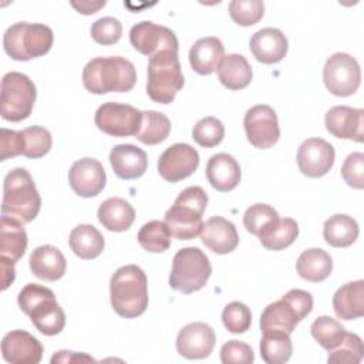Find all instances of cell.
I'll list each match as a JSON object with an SVG mask.
<instances>
[{
  "instance_id": "6da1fadb",
  "label": "cell",
  "mask_w": 364,
  "mask_h": 364,
  "mask_svg": "<svg viewBox=\"0 0 364 364\" xmlns=\"http://www.w3.org/2000/svg\"><path fill=\"white\" fill-rule=\"evenodd\" d=\"M136 82L134 64L119 55L97 57L88 61L82 70V84L91 94L127 92Z\"/></svg>"
},
{
  "instance_id": "7a4b0ae2",
  "label": "cell",
  "mask_w": 364,
  "mask_h": 364,
  "mask_svg": "<svg viewBox=\"0 0 364 364\" xmlns=\"http://www.w3.org/2000/svg\"><path fill=\"white\" fill-rule=\"evenodd\" d=\"M111 306L125 318L139 317L148 307V280L136 264H125L115 270L109 282Z\"/></svg>"
},
{
  "instance_id": "3957f363",
  "label": "cell",
  "mask_w": 364,
  "mask_h": 364,
  "mask_svg": "<svg viewBox=\"0 0 364 364\" xmlns=\"http://www.w3.org/2000/svg\"><path fill=\"white\" fill-rule=\"evenodd\" d=\"M40 208L41 198L28 171L11 169L3 182L1 213L20 223H28L36 219Z\"/></svg>"
},
{
  "instance_id": "277c9868",
  "label": "cell",
  "mask_w": 364,
  "mask_h": 364,
  "mask_svg": "<svg viewBox=\"0 0 364 364\" xmlns=\"http://www.w3.org/2000/svg\"><path fill=\"white\" fill-rule=\"evenodd\" d=\"M17 303L40 333L55 336L64 328L65 314L57 303L54 291L48 287L28 283L20 290Z\"/></svg>"
},
{
  "instance_id": "5b68a950",
  "label": "cell",
  "mask_w": 364,
  "mask_h": 364,
  "mask_svg": "<svg viewBox=\"0 0 364 364\" xmlns=\"http://www.w3.org/2000/svg\"><path fill=\"white\" fill-rule=\"evenodd\" d=\"M208 195L200 186L183 189L165 213V223L171 236L178 240H191L200 235Z\"/></svg>"
},
{
  "instance_id": "8992f818",
  "label": "cell",
  "mask_w": 364,
  "mask_h": 364,
  "mask_svg": "<svg viewBox=\"0 0 364 364\" xmlns=\"http://www.w3.org/2000/svg\"><path fill=\"white\" fill-rule=\"evenodd\" d=\"M53 41V30L41 23H14L3 36L4 51L16 61H28L46 55L51 50Z\"/></svg>"
},
{
  "instance_id": "52a82bcc",
  "label": "cell",
  "mask_w": 364,
  "mask_h": 364,
  "mask_svg": "<svg viewBox=\"0 0 364 364\" xmlns=\"http://www.w3.org/2000/svg\"><path fill=\"white\" fill-rule=\"evenodd\" d=\"M183 82L178 51L164 50L149 57L146 94L154 102L171 104Z\"/></svg>"
},
{
  "instance_id": "ba28073f",
  "label": "cell",
  "mask_w": 364,
  "mask_h": 364,
  "mask_svg": "<svg viewBox=\"0 0 364 364\" xmlns=\"http://www.w3.org/2000/svg\"><path fill=\"white\" fill-rule=\"evenodd\" d=\"M210 273V262L199 247H183L173 256L169 286L176 291L189 294L203 289Z\"/></svg>"
},
{
  "instance_id": "9c48e42d",
  "label": "cell",
  "mask_w": 364,
  "mask_h": 364,
  "mask_svg": "<svg viewBox=\"0 0 364 364\" xmlns=\"http://www.w3.org/2000/svg\"><path fill=\"white\" fill-rule=\"evenodd\" d=\"M37 91L28 75L17 71L7 73L1 80L0 114L11 122H20L30 117Z\"/></svg>"
},
{
  "instance_id": "30bf717a",
  "label": "cell",
  "mask_w": 364,
  "mask_h": 364,
  "mask_svg": "<svg viewBox=\"0 0 364 364\" xmlns=\"http://www.w3.org/2000/svg\"><path fill=\"white\" fill-rule=\"evenodd\" d=\"M326 88L337 97L353 95L361 84V70L357 60L347 53H334L323 68Z\"/></svg>"
},
{
  "instance_id": "8fae6325",
  "label": "cell",
  "mask_w": 364,
  "mask_h": 364,
  "mask_svg": "<svg viewBox=\"0 0 364 364\" xmlns=\"http://www.w3.org/2000/svg\"><path fill=\"white\" fill-rule=\"evenodd\" d=\"M142 121V111L128 104L105 102L98 107L94 122L100 131L111 136L136 135Z\"/></svg>"
},
{
  "instance_id": "7c38bea8",
  "label": "cell",
  "mask_w": 364,
  "mask_h": 364,
  "mask_svg": "<svg viewBox=\"0 0 364 364\" xmlns=\"http://www.w3.org/2000/svg\"><path fill=\"white\" fill-rule=\"evenodd\" d=\"M247 141L259 149L273 146L280 138V128L276 111L266 104L249 108L243 119Z\"/></svg>"
},
{
  "instance_id": "4fadbf2b",
  "label": "cell",
  "mask_w": 364,
  "mask_h": 364,
  "mask_svg": "<svg viewBox=\"0 0 364 364\" xmlns=\"http://www.w3.org/2000/svg\"><path fill=\"white\" fill-rule=\"evenodd\" d=\"M129 41L138 53L148 57H152L164 50H179L175 33L171 28L152 21H141L132 26L129 30Z\"/></svg>"
},
{
  "instance_id": "5bb4252c",
  "label": "cell",
  "mask_w": 364,
  "mask_h": 364,
  "mask_svg": "<svg viewBox=\"0 0 364 364\" xmlns=\"http://www.w3.org/2000/svg\"><path fill=\"white\" fill-rule=\"evenodd\" d=\"M199 166V154L189 144H173L158 161V172L166 182L175 183L191 176Z\"/></svg>"
},
{
  "instance_id": "9a60e30c",
  "label": "cell",
  "mask_w": 364,
  "mask_h": 364,
  "mask_svg": "<svg viewBox=\"0 0 364 364\" xmlns=\"http://www.w3.org/2000/svg\"><path fill=\"white\" fill-rule=\"evenodd\" d=\"M336 152L330 142L323 138H309L297 149V165L309 178L324 176L334 165Z\"/></svg>"
},
{
  "instance_id": "2e32d148",
  "label": "cell",
  "mask_w": 364,
  "mask_h": 364,
  "mask_svg": "<svg viewBox=\"0 0 364 364\" xmlns=\"http://www.w3.org/2000/svg\"><path fill=\"white\" fill-rule=\"evenodd\" d=\"M68 182L78 196H97L105 188V169L102 164L94 158L78 159L70 168Z\"/></svg>"
},
{
  "instance_id": "e0dca14e",
  "label": "cell",
  "mask_w": 364,
  "mask_h": 364,
  "mask_svg": "<svg viewBox=\"0 0 364 364\" xmlns=\"http://www.w3.org/2000/svg\"><path fill=\"white\" fill-rule=\"evenodd\" d=\"M216 336L213 328L206 323H189L178 333L176 350L189 360L206 358L213 351Z\"/></svg>"
},
{
  "instance_id": "ac0fdd59",
  "label": "cell",
  "mask_w": 364,
  "mask_h": 364,
  "mask_svg": "<svg viewBox=\"0 0 364 364\" xmlns=\"http://www.w3.org/2000/svg\"><path fill=\"white\" fill-rule=\"evenodd\" d=\"M1 355L10 364H38L41 343L26 330H11L1 340Z\"/></svg>"
},
{
  "instance_id": "d6986e66",
  "label": "cell",
  "mask_w": 364,
  "mask_h": 364,
  "mask_svg": "<svg viewBox=\"0 0 364 364\" xmlns=\"http://www.w3.org/2000/svg\"><path fill=\"white\" fill-rule=\"evenodd\" d=\"M324 124L327 131L336 138L363 142L364 111L361 108L336 105L327 111Z\"/></svg>"
},
{
  "instance_id": "ffe728a7",
  "label": "cell",
  "mask_w": 364,
  "mask_h": 364,
  "mask_svg": "<svg viewBox=\"0 0 364 364\" xmlns=\"http://www.w3.org/2000/svg\"><path fill=\"white\" fill-rule=\"evenodd\" d=\"M249 47L259 63L276 64L286 57L289 41L279 28L266 27L253 34Z\"/></svg>"
},
{
  "instance_id": "44dd1931",
  "label": "cell",
  "mask_w": 364,
  "mask_h": 364,
  "mask_svg": "<svg viewBox=\"0 0 364 364\" xmlns=\"http://www.w3.org/2000/svg\"><path fill=\"white\" fill-rule=\"evenodd\" d=\"M200 239L209 250L218 255L230 253L239 245L236 226L222 216H212L203 223Z\"/></svg>"
},
{
  "instance_id": "7402d4cb",
  "label": "cell",
  "mask_w": 364,
  "mask_h": 364,
  "mask_svg": "<svg viewBox=\"0 0 364 364\" xmlns=\"http://www.w3.org/2000/svg\"><path fill=\"white\" fill-rule=\"evenodd\" d=\"M109 164L121 179H136L148 168V156L144 149L132 144L115 145L109 152Z\"/></svg>"
},
{
  "instance_id": "603a6c76",
  "label": "cell",
  "mask_w": 364,
  "mask_h": 364,
  "mask_svg": "<svg viewBox=\"0 0 364 364\" xmlns=\"http://www.w3.org/2000/svg\"><path fill=\"white\" fill-rule=\"evenodd\" d=\"M240 166L237 161L225 152L215 154L206 164V178L210 186L219 192L233 191L240 182Z\"/></svg>"
},
{
  "instance_id": "cb8c5ba5",
  "label": "cell",
  "mask_w": 364,
  "mask_h": 364,
  "mask_svg": "<svg viewBox=\"0 0 364 364\" xmlns=\"http://www.w3.org/2000/svg\"><path fill=\"white\" fill-rule=\"evenodd\" d=\"M30 269L34 276L41 280L55 282L65 274L67 260L60 249L51 245L36 247L28 259Z\"/></svg>"
},
{
  "instance_id": "d4e9b609",
  "label": "cell",
  "mask_w": 364,
  "mask_h": 364,
  "mask_svg": "<svg viewBox=\"0 0 364 364\" xmlns=\"http://www.w3.org/2000/svg\"><path fill=\"white\" fill-rule=\"evenodd\" d=\"M223 57V43L213 36L199 38L189 50V64L200 75H209L216 71Z\"/></svg>"
},
{
  "instance_id": "484cf974",
  "label": "cell",
  "mask_w": 364,
  "mask_h": 364,
  "mask_svg": "<svg viewBox=\"0 0 364 364\" xmlns=\"http://www.w3.org/2000/svg\"><path fill=\"white\" fill-rule=\"evenodd\" d=\"M333 309L343 320H355L364 314V282L343 284L333 296Z\"/></svg>"
},
{
  "instance_id": "4316f807",
  "label": "cell",
  "mask_w": 364,
  "mask_h": 364,
  "mask_svg": "<svg viewBox=\"0 0 364 364\" xmlns=\"http://www.w3.org/2000/svg\"><path fill=\"white\" fill-rule=\"evenodd\" d=\"M100 223L111 232H125L135 220V210L132 205L122 198H108L104 200L97 212Z\"/></svg>"
},
{
  "instance_id": "83f0119b",
  "label": "cell",
  "mask_w": 364,
  "mask_h": 364,
  "mask_svg": "<svg viewBox=\"0 0 364 364\" xmlns=\"http://www.w3.org/2000/svg\"><path fill=\"white\" fill-rule=\"evenodd\" d=\"M218 77L223 87L232 91H237L246 88L250 84L253 71L242 54H228L223 57L218 67Z\"/></svg>"
},
{
  "instance_id": "f1b7e54d",
  "label": "cell",
  "mask_w": 364,
  "mask_h": 364,
  "mask_svg": "<svg viewBox=\"0 0 364 364\" xmlns=\"http://www.w3.org/2000/svg\"><path fill=\"white\" fill-rule=\"evenodd\" d=\"M27 249V233L16 219L1 216L0 222V256L11 262H18Z\"/></svg>"
},
{
  "instance_id": "f546056e",
  "label": "cell",
  "mask_w": 364,
  "mask_h": 364,
  "mask_svg": "<svg viewBox=\"0 0 364 364\" xmlns=\"http://www.w3.org/2000/svg\"><path fill=\"white\" fill-rule=\"evenodd\" d=\"M296 269L301 279L311 283H318L330 276L333 270V259L326 250L311 247L299 256Z\"/></svg>"
},
{
  "instance_id": "4dcf8cb0",
  "label": "cell",
  "mask_w": 364,
  "mask_h": 364,
  "mask_svg": "<svg viewBox=\"0 0 364 364\" xmlns=\"http://www.w3.org/2000/svg\"><path fill=\"white\" fill-rule=\"evenodd\" d=\"M68 243L74 255L84 260L98 257L105 246V240L101 232L88 223L75 226L70 233Z\"/></svg>"
},
{
  "instance_id": "1f68e13d",
  "label": "cell",
  "mask_w": 364,
  "mask_h": 364,
  "mask_svg": "<svg viewBox=\"0 0 364 364\" xmlns=\"http://www.w3.org/2000/svg\"><path fill=\"white\" fill-rule=\"evenodd\" d=\"M358 223L348 215H333L323 226L324 240L333 247H348L358 237Z\"/></svg>"
},
{
  "instance_id": "d6a6232c",
  "label": "cell",
  "mask_w": 364,
  "mask_h": 364,
  "mask_svg": "<svg viewBox=\"0 0 364 364\" xmlns=\"http://www.w3.org/2000/svg\"><path fill=\"white\" fill-rule=\"evenodd\" d=\"M299 317L294 309L282 297L280 300L270 303L260 316L262 331L280 330L291 334L299 323Z\"/></svg>"
},
{
  "instance_id": "836d02e7",
  "label": "cell",
  "mask_w": 364,
  "mask_h": 364,
  "mask_svg": "<svg viewBox=\"0 0 364 364\" xmlns=\"http://www.w3.org/2000/svg\"><path fill=\"white\" fill-rule=\"evenodd\" d=\"M293 353L290 334L280 330L263 331L260 340V355L267 364L287 363Z\"/></svg>"
},
{
  "instance_id": "e575fe53",
  "label": "cell",
  "mask_w": 364,
  "mask_h": 364,
  "mask_svg": "<svg viewBox=\"0 0 364 364\" xmlns=\"http://www.w3.org/2000/svg\"><path fill=\"white\" fill-rule=\"evenodd\" d=\"M299 236V225L291 218H279L260 236V243L269 250H283Z\"/></svg>"
},
{
  "instance_id": "d590c367",
  "label": "cell",
  "mask_w": 364,
  "mask_h": 364,
  "mask_svg": "<svg viewBox=\"0 0 364 364\" xmlns=\"http://www.w3.org/2000/svg\"><path fill=\"white\" fill-rule=\"evenodd\" d=\"M171 134L169 118L158 111H142L141 127L135 138L145 145H156L165 141Z\"/></svg>"
},
{
  "instance_id": "8d00e7d4",
  "label": "cell",
  "mask_w": 364,
  "mask_h": 364,
  "mask_svg": "<svg viewBox=\"0 0 364 364\" xmlns=\"http://www.w3.org/2000/svg\"><path fill=\"white\" fill-rule=\"evenodd\" d=\"M139 246L151 253H162L171 246V232L165 222L149 220L138 232Z\"/></svg>"
},
{
  "instance_id": "74e56055",
  "label": "cell",
  "mask_w": 364,
  "mask_h": 364,
  "mask_svg": "<svg viewBox=\"0 0 364 364\" xmlns=\"http://www.w3.org/2000/svg\"><path fill=\"white\" fill-rule=\"evenodd\" d=\"M310 333H311L313 338L324 350L330 351L341 343V340L344 338V334H346V328L336 318L328 317V316H320L311 323Z\"/></svg>"
},
{
  "instance_id": "f35d334b",
  "label": "cell",
  "mask_w": 364,
  "mask_h": 364,
  "mask_svg": "<svg viewBox=\"0 0 364 364\" xmlns=\"http://www.w3.org/2000/svg\"><path fill=\"white\" fill-rule=\"evenodd\" d=\"M279 219L277 210L267 203H255L245 210L243 225L247 232L260 236Z\"/></svg>"
},
{
  "instance_id": "ab89813d",
  "label": "cell",
  "mask_w": 364,
  "mask_h": 364,
  "mask_svg": "<svg viewBox=\"0 0 364 364\" xmlns=\"http://www.w3.org/2000/svg\"><path fill=\"white\" fill-rule=\"evenodd\" d=\"M363 354L364 346L360 336L346 331L341 343L328 351L327 361L331 364H358L363 360Z\"/></svg>"
},
{
  "instance_id": "60d3db41",
  "label": "cell",
  "mask_w": 364,
  "mask_h": 364,
  "mask_svg": "<svg viewBox=\"0 0 364 364\" xmlns=\"http://www.w3.org/2000/svg\"><path fill=\"white\" fill-rule=\"evenodd\" d=\"M225 136V127L216 117H205L199 119L193 129L192 138L203 148H213L222 142Z\"/></svg>"
},
{
  "instance_id": "b9f144b4",
  "label": "cell",
  "mask_w": 364,
  "mask_h": 364,
  "mask_svg": "<svg viewBox=\"0 0 364 364\" xmlns=\"http://www.w3.org/2000/svg\"><path fill=\"white\" fill-rule=\"evenodd\" d=\"M24 136V156L37 159L44 156L53 145V138L48 129L44 127L33 125L26 129H23Z\"/></svg>"
},
{
  "instance_id": "7bdbcfd3",
  "label": "cell",
  "mask_w": 364,
  "mask_h": 364,
  "mask_svg": "<svg viewBox=\"0 0 364 364\" xmlns=\"http://www.w3.org/2000/svg\"><path fill=\"white\" fill-rule=\"evenodd\" d=\"M230 18L243 27H249L262 20L264 4L260 0H233L229 3Z\"/></svg>"
},
{
  "instance_id": "ee69618b",
  "label": "cell",
  "mask_w": 364,
  "mask_h": 364,
  "mask_svg": "<svg viewBox=\"0 0 364 364\" xmlns=\"http://www.w3.org/2000/svg\"><path fill=\"white\" fill-rule=\"evenodd\" d=\"M222 321L228 331L233 334H242L247 331L252 324L250 309L242 301H232L223 309Z\"/></svg>"
},
{
  "instance_id": "f6af8a7d",
  "label": "cell",
  "mask_w": 364,
  "mask_h": 364,
  "mask_svg": "<svg viewBox=\"0 0 364 364\" xmlns=\"http://www.w3.org/2000/svg\"><path fill=\"white\" fill-rule=\"evenodd\" d=\"M122 34V26L119 20L114 17H102L92 23L91 37L95 43L102 46H112L119 41Z\"/></svg>"
},
{
  "instance_id": "bcb514c9",
  "label": "cell",
  "mask_w": 364,
  "mask_h": 364,
  "mask_svg": "<svg viewBox=\"0 0 364 364\" xmlns=\"http://www.w3.org/2000/svg\"><path fill=\"white\" fill-rule=\"evenodd\" d=\"M341 176L348 186L354 189L364 188V154L363 152H353L344 159L341 165Z\"/></svg>"
},
{
  "instance_id": "7dc6e473",
  "label": "cell",
  "mask_w": 364,
  "mask_h": 364,
  "mask_svg": "<svg viewBox=\"0 0 364 364\" xmlns=\"http://www.w3.org/2000/svg\"><path fill=\"white\" fill-rule=\"evenodd\" d=\"M220 361L223 364H252L255 354L249 344L239 340H229L220 348Z\"/></svg>"
},
{
  "instance_id": "c3c4849f",
  "label": "cell",
  "mask_w": 364,
  "mask_h": 364,
  "mask_svg": "<svg viewBox=\"0 0 364 364\" xmlns=\"http://www.w3.org/2000/svg\"><path fill=\"white\" fill-rule=\"evenodd\" d=\"M24 154L23 131H13L7 128L0 129V161L14 158Z\"/></svg>"
},
{
  "instance_id": "681fc988",
  "label": "cell",
  "mask_w": 364,
  "mask_h": 364,
  "mask_svg": "<svg viewBox=\"0 0 364 364\" xmlns=\"http://www.w3.org/2000/svg\"><path fill=\"white\" fill-rule=\"evenodd\" d=\"M283 299L294 309L300 321L313 310V296L306 290L291 289L283 296Z\"/></svg>"
},
{
  "instance_id": "f907efd6",
  "label": "cell",
  "mask_w": 364,
  "mask_h": 364,
  "mask_svg": "<svg viewBox=\"0 0 364 364\" xmlns=\"http://www.w3.org/2000/svg\"><path fill=\"white\" fill-rule=\"evenodd\" d=\"M14 262L0 256V267H1V290H6L16 279Z\"/></svg>"
},
{
  "instance_id": "816d5d0a",
  "label": "cell",
  "mask_w": 364,
  "mask_h": 364,
  "mask_svg": "<svg viewBox=\"0 0 364 364\" xmlns=\"http://www.w3.org/2000/svg\"><path fill=\"white\" fill-rule=\"evenodd\" d=\"M71 361H94L87 354H77L74 351H58L51 357V363H71Z\"/></svg>"
},
{
  "instance_id": "f5cc1de1",
  "label": "cell",
  "mask_w": 364,
  "mask_h": 364,
  "mask_svg": "<svg viewBox=\"0 0 364 364\" xmlns=\"http://www.w3.org/2000/svg\"><path fill=\"white\" fill-rule=\"evenodd\" d=\"M71 6L81 14H94L97 10H100L101 7L105 6V1H71Z\"/></svg>"
}]
</instances>
